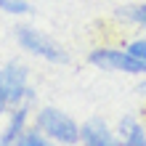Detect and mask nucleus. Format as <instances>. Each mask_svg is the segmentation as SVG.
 Wrapping results in <instances>:
<instances>
[{
    "label": "nucleus",
    "mask_w": 146,
    "mask_h": 146,
    "mask_svg": "<svg viewBox=\"0 0 146 146\" xmlns=\"http://www.w3.org/2000/svg\"><path fill=\"white\" fill-rule=\"evenodd\" d=\"M32 90L27 88V69L21 64H5L0 69V114L8 106H16L21 98H29Z\"/></svg>",
    "instance_id": "f257e3e1"
},
{
    "label": "nucleus",
    "mask_w": 146,
    "mask_h": 146,
    "mask_svg": "<svg viewBox=\"0 0 146 146\" xmlns=\"http://www.w3.org/2000/svg\"><path fill=\"white\" fill-rule=\"evenodd\" d=\"M16 40H19V45L24 50L45 58V61H53V64H66L69 61V56H66V50L61 45H56L48 35H42V32L32 29V27H19L16 29Z\"/></svg>",
    "instance_id": "f03ea898"
},
{
    "label": "nucleus",
    "mask_w": 146,
    "mask_h": 146,
    "mask_svg": "<svg viewBox=\"0 0 146 146\" xmlns=\"http://www.w3.org/2000/svg\"><path fill=\"white\" fill-rule=\"evenodd\" d=\"M37 127L48 135V138H53L58 143H66V146H74L77 141H80V127H77L64 111L50 109V106L37 114Z\"/></svg>",
    "instance_id": "7ed1b4c3"
},
{
    "label": "nucleus",
    "mask_w": 146,
    "mask_h": 146,
    "mask_svg": "<svg viewBox=\"0 0 146 146\" xmlns=\"http://www.w3.org/2000/svg\"><path fill=\"white\" fill-rule=\"evenodd\" d=\"M90 64L101 66L106 72H127V74H146V61L130 56L125 50H109V48H98L90 53Z\"/></svg>",
    "instance_id": "20e7f679"
},
{
    "label": "nucleus",
    "mask_w": 146,
    "mask_h": 146,
    "mask_svg": "<svg viewBox=\"0 0 146 146\" xmlns=\"http://www.w3.org/2000/svg\"><path fill=\"white\" fill-rule=\"evenodd\" d=\"M80 141H82V146H122L114 135H111L106 122L98 119V117L88 119V122L80 127Z\"/></svg>",
    "instance_id": "39448f33"
},
{
    "label": "nucleus",
    "mask_w": 146,
    "mask_h": 146,
    "mask_svg": "<svg viewBox=\"0 0 146 146\" xmlns=\"http://www.w3.org/2000/svg\"><path fill=\"white\" fill-rule=\"evenodd\" d=\"M24 122H27V106H19L13 111L11 122L5 125V130L0 133V146H16L24 133Z\"/></svg>",
    "instance_id": "423d86ee"
},
{
    "label": "nucleus",
    "mask_w": 146,
    "mask_h": 146,
    "mask_svg": "<svg viewBox=\"0 0 146 146\" xmlns=\"http://www.w3.org/2000/svg\"><path fill=\"white\" fill-rule=\"evenodd\" d=\"M119 135H122V138H119L122 146H146V133L133 117L119 119Z\"/></svg>",
    "instance_id": "0eeeda50"
},
{
    "label": "nucleus",
    "mask_w": 146,
    "mask_h": 146,
    "mask_svg": "<svg viewBox=\"0 0 146 146\" xmlns=\"http://www.w3.org/2000/svg\"><path fill=\"white\" fill-rule=\"evenodd\" d=\"M119 13H125L127 19H133L135 24H143L146 27V5H127L125 11H119Z\"/></svg>",
    "instance_id": "6e6552de"
},
{
    "label": "nucleus",
    "mask_w": 146,
    "mask_h": 146,
    "mask_svg": "<svg viewBox=\"0 0 146 146\" xmlns=\"http://www.w3.org/2000/svg\"><path fill=\"white\" fill-rule=\"evenodd\" d=\"M16 146H50L42 135H37V130H32V133H21V138Z\"/></svg>",
    "instance_id": "1a4fd4ad"
},
{
    "label": "nucleus",
    "mask_w": 146,
    "mask_h": 146,
    "mask_svg": "<svg viewBox=\"0 0 146 146\" xmlns=\"http://www.w3.org/2000/svg\"><path fill=\"white\" fill-rule=\"evenodd\" d=\"M127 53L135 56V58H141V61H146V40H135L127 45Z\"/></svg>",
    "instance_id": "9d476101"
},
{
    "label": "nucleus",
    "mask_w": 146,
    "mask_h": 146,
    "mask_svg": "<svg viewBox=\"0 0 146 146\" xmlns=\"http://www.w3.org/2000/svg\"><path fill=\"white\" fill-rule=\"evenodd\" d=\"M138 90H141V93H146V82H141V88H138Z\"/></svg>",
    "instance_id": "9b49d317"
},
{
    "label": "nucleus",
    "mask_w": 146,
    "mask_h": 146,
    "mask_svg": "<svg viewBox=\"0 0 146 146\" xmlns=\"http://www.w3.org/2000/svg\"><path fill=\"white\" fill-rule=\"evenodd\" d=\"M0 5H3V0H0Z\"/></svg>",
    "instance_id": "f8f14e48"
}]
</instances>
